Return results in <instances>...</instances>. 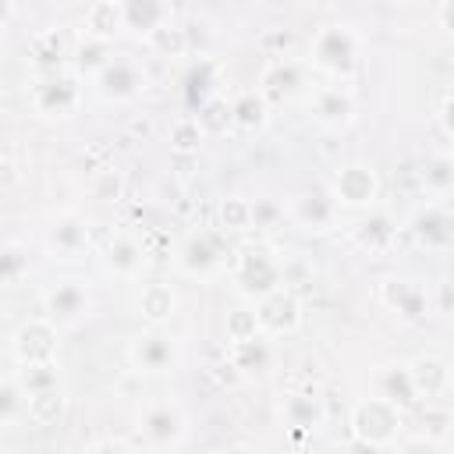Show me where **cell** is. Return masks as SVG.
Masks as SVG:
<instances>
[{
	"instance_id": "cell-35",
	"label": "cell",
	"mask_w": 454,
	"mask_h": 454,
	"mask_svg": "<svg viewBox=\"0 0 454 454\" xmlns=\"http://www.w3.org/2000/svg\"><path fill=\"white\" fill-rule=\"evenodd\" d=\"M89 195H92L96 202H117V199L124 195V174H121L114 163L96 167V170L89 174Z\"/></svg>"
},
{
	"instance_id": "cell-17",
	"label": "cell",
	"mask_w": 454,
	"mask_h": 454,
	"mask_svg": "<svg viewBox=\"0 0 454 454\" xmlns=\"http://www.w3.org/2000/svg\"><path fill=\"white\" fill-rule=\"evenodd\" d=\"M351 241L365 252V255H387L397 241V223L390 213H380L372 209L369 216H362L355 227H351Z\"/></svg>"
},
{
	"instance_id": "cell-49",
	"label": "cell",
	"mask_w": 454,
	"mask_h": 454,
	"mask_svg": "<svg viewBox=\"0 0 454 454\" xmlns=\"http://www.w3.org/2000/svg\"><path fill=\"white\" fill-rule=\"evenodd\" d=\"M128 131H131V135H142V138H145V135H149L153 128H149V121H131V128H128Z\"/></svg>"
},
{
	"instance_id": "cell-44",
	"label": "cell",
	"mask_w": 454,
	"mask_h": 454,
	"mask_svg": "<svg viewBox=\"0 0 454 454\" xmlns=\"http://www.w3.org/2000/svg\"><path fill=\"white\" fill-rule=\"evenodd\" d=\"M397 454H443V443H436L429 436H408V440H401Z\"/></svg>"
},
{
	"instance_id": "cell-30",
	"label": "cell",
	"mask_w": 454,
	"mask_h": 454,
	"mask_svg": "<svg viewBox=\"0 0 454 454\" xmlns=\"http://www.w3.org/2000/svg\"><path fill=\"white\" fill-rule=\"evenodd\" d=\"M422 188L433 195V202H447L450 188H454V160L447 153H436L426 160V170H422Z\"/></svg>"
},
{
	"instance_id": "cell-21",
	"label": "cell",
	"mask_w": 454,
	"mask_h": 454,
	"mask_svg": "<svg viewBox=\"0 0 454 454\" xmlns=\"http://www.w3.org/2000/svg\"><path fill=\"white\" fill-rule=\"evenodd\" d=\"M106 266H110L117 277H138L142 266H145V245H142L135 234L117 231V234L106 241Z\"/></svg>"
},
{
	"instance_id": "cell-40",
	"label": "cell",
	"mask_w": 454,
	"mask_h": 454,
	"mask_svg": "<svg viewBox=\"0 0 454 454\" xmlns=\"http://www.w3.org/2000/svg\"><path fill=\"white\" fill-rule=\"evenodd\" d=\"M18 415H25V390L11 376V380H0V422H14Z\"/></svg>"
},
{
	"instance_id": "cell-2",
	"label": "cell",
	"mask_w": 454,
	"mask_h": 454,
	"mask_svg": "<svg viewBox=\"0 0 454 454\" xmlns=\"http://www.w3.org/2000/svg\"><path fill=\"white\" fill-rule=\"evenodd\" d=\"M309 60L330 74V78H348L358 64V39L348 25H323L316 35H312V46H309Z\"/></svg>"
},
{
	"instance_id": "cell-42",
	"label": "cell",
	"mask_w": 454,
	"mask_h": 454,
	"mask_svg": "<svg viewBox=\"0 0 454 454\" xmlns=\"http://www.w3.org/2000/svg\"><path fill=\"white\" fill-rule=\"evenodd\" d=\"M106 60H110V43H99V39H89V35H85V43L78 46V64L96 74Z\"/></svg>"
},
{
	"instance_id": "cell-11",
	"label": "cell",
	"mask_w": 454,
	"mask_h": 454,
	"mask_svg": "<svg viewBox=\"0 0 454 454\" xmlns=\"http://www.w3.org/2000/svg\"><path fill=\"white\" fill-rule=\"evenodd\" d=\"M408 376L415 387V397L426 404H447L450 394V365L443 355H419L408 362Z\"/></svg>"
},
{
	"instance_id": "cell-33",
	"label": "cell",
	"mask_w": 454,
	"mask_h": 454,
	"mask_svg": "<svg viewBox=\"0 0 454 454\" xmlns=\"http://www.w3.org/2000/svg\"><path fill=\"white\" fill-rule=\"evenodd\" d=\"M195 124L202 128V135H227V131L234 128V121H231V103L220 99V96H209V99L199 106Z\"/></svg>"
},
{
	"instance_id": "cell-45",
	"label": "cell",
	"mask_w": 454,
	"mask_h": 454,
	"mask_svg": "<svg viewBox=\"0 0 454 454\" xmlns=\"http://www.w3.org/2000/svg\"><path fill=\"white\" fill-rule=\"evenodd\" d=\"M18 181H21V170H18V163H14L11 156H0V192H11Z\"/></svg>"
},
{
	"instance_id": "cell-5",
	"label": "cell",
	"mask_w": 454,
	"mask_h": 454,
	"mask_svg": "<svg viewBox=\"0 0 454 454\" xmlns=\"http://www.w3.org/2000/svg\"><path fill=\"white\" fill-rule=\"evenodd\" d=\"M177 340L163 330V326H149L142 330L138 337H131L128 344V362L135 365V372L142 376H163V372H174L177 369Z\"/></svg>"
},
{
	"instance_id": "cell-48",
	"label": "cell",
	"mask_w": 454,
	"mask_h": 454,
	"mask_svg": "<svg viewBox=\"0 0 454 454\" xmlns=\"http://www.w3.org/2000/svg\"><path fill=\"white\" fill-rule=\"evenodd\" d=\"M216 454H255L248 443H227V447H220Z\"/></svg>"
},
{
	"instance_id": "cell-8",
	"label": "cell",
	"mask_w": 454,
	"mask_h": 454,
	"mask_svg": "<svg viewBox=\"0 0 454 454\" xmlns=\"http://www.w3.org/2000/svg\"><path fill=\"white\" fill-rule=\"evenodd\" d=\"M82 103V85L74 74H50L46 82L35 85L32 92V106L39 117H53V121H64L78 110Z\"/></svg>"
},
{
	"instance_id": "cell-4",
	"label": "cell",
	"mask_w": 454,
	"mask_h": 454,
	"mask_svg": "<svg viewBox=\"0 0 454 454\" xmlns=\"http://www.w3.org/2000/svg\"><path fill=\"white\" fill-rule=\"evenodd\" d=\"M92 85L106 103H131L145 89V67L128 53H110V60L92 74Z\"/></svg>"
},
{
	"instance_id": "cell-22",
	"label": "cell",
	"mask_w": 454,
	"mask_h": 454,
	"mask_svg": "<svg viewBox=\"0 0 454 454\" xmlns=\"http://www.w3.org/2000/svg\"><path fill=\"white\" fill-rule=\"evenodd\" d=\"M82 25H85L89 39L110 43L117 32H124V7H121V0H96V4H89Z\"/></svg>"
},
{
	"instance_id": "cell-16",
	"label": "cell",
	"mask_w": 454,
	"mask_h": 454,
	"mask_svg": "<svg viewBox=\"0 0 454 454\" xmlns=\"http://www.w3.org/2000/svg\"><path fill=\"white\" fill-rule=\"evenodd\" d=\"M287 216L301 231H330L337 223V202L330 199V192H301L291 199Z\"/></svg>"
},
{
	"instance_id": "cell-20",
	"label": "cell",
	"mask_w": 454,
	"mask_h": 454,
	"mask_svg": "<svg viewBox=\"0 0 454 454\" xmlns=\"http://www.w3.org/2000/svg\"><path fill=\"white\" fill-rule=\"evenodd\" d=\"M138 316L149 323V326H163L177 316V291L163 280H149L142 284L138 291Z\"/></svg>"
},
{
	"instance_id": "cell-41",
	"label": "cell",
	"mask_w": 454,
	"mask_h": 454,
	"mask_svg": "<svg viewBox=\"0 0 454 454\" xmlns=\"http://www.w3.org/2000/svg\"><path fill=\"white\" fill-rule=\"evenodd\" d=\"M32 53H35V60L39 64H53V60H60V53H64V39H60V32H39L35 39H32Z\"/></svg>"
},
{
	"instance_id": "cell-29",
	"label": "cell",
	"mask_w": 454,
	"mask_h": 454,
	"mask_svg": "<svg viewBox=\"0 0 454 454\" xmlns=\"http://www.w3.org/2000/svg\"><path fill=\"white\" fill-rule=\"evenodd\" d=\"M121 7H124V28L138 32L142 39H145L156 25H163V21L170 18V7L160 4V0H124Z\"/></svg>"
},
{
	"instance_id": "cell-13",
	"label": "cell",
	"mask_w": 454,
	"mask_h": 454,
	"mask_svg": "<svg viewBox=\"0 0 454 454\" xmlns=\"http://www.w3.org/2000/svg\"><path fill=\"white\" fill-rule=\"evenodd\" d=\"M89 305H92V298H89V287L82 280H60L57 287H50L43 294V309H46V319L53 326H60V323L67 326V323L85 319Z\"/></svg>"
},
{
	"instance_id": "cell-32",
	"label": "cell",
	"mask_w": 454,
	"mask_h": 454,
	"mask_svg": "<svg viewBox=\"0 0 454 454\" xmlns=\"http://www.w3.org/2000/svg\"><path fill=\"white\" fill-rule=\"evenodd\" d=\"M28 266H32V259H28V248L25 245H18V241L0 245V287L21 284L28 277Z\"/></svg>"
},
{
	"instance_id": "cell-23",
	"label": "cell",
	"mask_w": 454,
	"mask_h": 454,
	"mask_svg": "<svg viewBox=\"0 0 454 454\" xmlns=\"http://www.w3.org/2000/svg\"><path fill=\"white\" fill-rule=\"evenodd\" d=\"M301 85V71H298V64L294 60H287V57H280V60H273V64H266V71H262V78H259V92H262V99L273 106V103H280V99H287L294 89Z\"/></svg>"
},
{
	"instance_id": "cell-1",
	"label": "cell",
	"mask_w": 454,
	"mask_h": 454,
	"mask_svg": "<svg viewBox=\"0 0 454 454\" xmlns=\"http://www.w3.org/2000/svg\"><path fill=\"white\" fill-rule=\"evenodd\" d=\"M401 429H404V411L397 404H390L376 394L355 401V408H351V436L355 440H365V443L387 450L390 443H397Z\"/></svg>"
},
{
	"instance_id": "cell-10",
	"label": "cell",
	"mask_w": 454,
	"mask_h": 454,
	"mask_svg": "<svg viewBox=\"0 0 454 454\" xmlns=\"http://www.w3.org/2000/svg\"><path fill=\"white\" fill-rule=\"evenodd\" d=\"M408 231H411V238H415L419 248H426V252H447L450 241H454V220H450L447 202H429V206H422V209L411 216Z\"/></svg>"
},
{
	"instance_id": "cell-19",
	"label": "cell",
	"mask_w": 454,
	"mask_h": 454,
	"mask_svg": "<svg viewBox=\"0 0 454 454\" xmlns=\"http://www.w3.org/2000/svg\"><path fill=\"white\" fill-rule=\"evenodd\" d=\"M383 305L394 309L401 319H422L426 309H429V298H426V287L408 280V277H387L383 280Z\"/></svg>"
},
{
	"instance_id": "cell-39",
	"label": "cell",
	"mask_w": 454,
	"mask_h": 454,
	"mask_svg": "<svg viewBox=\"0 0 454 454\" xmlns=\"http://www.w3.org/2000/svg\"><path fill=\"white\" fill-rule=\"evenodd\" d=\"M450 422H454V415H450L447 404H426V408H422V426H426L422 436H429V440H436V443H447Z\"/></svg>"
},
{
	"instance_id": "cell-9",
	"label": "cell",
	"mask_w": 454,
	"mask_h": 454,
	"mask_svg": "<svg viewBox=\"0 0 454 454\" xmlns=\"http://www.w3.org/2000/svg\"><path fill=\"white\" fill-rule=\"evenodd\" d=\"M14 358L21 365H39V362H57V348H60V337H57V326L39 316V319H28L18 326L14 333Z\"/></svg>"
},
{
	"instance_id": "cell-38",
	"label": "cell",
	"mask_w": 454,
	"mask_h": 454,
	"mask_svg": "<svg viewBox=\"0 0 454 454\" xmlns=\"http://www.w3.org/2000/svg\"><path fill=\"white\" fill-rule=\"evenodd\" d=\"M223 326H227V344L262 337V333H259V323H255V309H231Z\"/></svg>"
},
{
	"instance_id": "cell-37",
	"label": "cell",
	"mask_w": 454,
	"mask_h": 454,
	"mask_svg": "<svg viewBox=\"0 0 454 454\" xmlns=\"http://www.w3.org/2000/svg\"><path fill=\"white\" fill-rule=\"evenodd\" d=\"M220 227L223 231H252V199L227 195L220 202Z\"/></svg>"
},
{
	"instance_id": "cell-50",
	"label": "cell",
	"mask_w": 454,
	"mask_h": 454,
	"mask_svg": "<svg viewBox=\"0 0 454 454\" xmlns=\"http://www.w3.org/2000/svg\"><path fill=\"white\" fill-rule=\"evenodd\" d=\"M0 39H4V28H0Z\"/></svg>"
},
{
	"instance_id": "cell-12",
	"label": "cell",
	"mask_w": 454,
	"mask_h": 454,
	"mask_svg": "<svg viewBox=\"0 0 454 454\" xmlns=\"http://www.w3.org/2000/svg\"><path fill=\"white\" fill-rule=\"evenodd\" d=\"M188 433V415L174 401H156L142 411V436L153 447H177Z\"/></svg>"
},
{
	"instance_id": "cell-27",
	"label": "cell",
	"mask_w": 454,
	"mask_h": 454,
	"mask_svg": "<svg viewBox=\"0 0 454 454\" xmlns=\"http://www.w3.org/2000/svg\"><path fill=\"white\" fill-rule=\"evenodd\" d=\"M227 355H231V369L245 372V376H259L270 369V340L266 337H252V340H238V344H227Z\"/></svg>"
},
{
	"instance_id": "cell-43",
	"label": "cell",
	"mask_w": 454,
	"mask_h": 454,
	"mask_svg": "<svg viewBox=\"0 0 454 454\" xmlns=\"http://www.w3.org/2000/svg\"><path fill=\"white\" fill-rule=\"evenodd\" d=\"M280 216H284V209L277 202H270V199H255L252 202V227H273Z\"/></svg>"
},
{
	"instance_id": "cell-7",
	"label": "cell",
	"mask_w": 454,
	"mask_h": 454,
	"mask_svg": "<svg viewBox=\"0 0 454 454\" xmlns=\"http://www.w3.org/2000/svg\"><path fill=\"white\" fill-rule=\"evenodd\" d=\"M255 323H259V333L270 340V337H287L301 326V301L291 287H277L273 294L259 298L255 305Z\"/></svg>"
},
{
	"instance_id": "cell-26",
	"label": "cell",
	"mask_w": 454,
	"mask_h": 454,
	"mask_svg": "<svg viewBox=\"0 0 454 454\" xmlns=\"http://www.w3.org/2000/svg\"><path fill=\"white\" fill-rule=\"evenodd\" d=\"M231 121L241 131H262L266 121H270V103L262 99L259 89H245L231 99Z\"/></svg>"
},
{
	"instance_id": "cell-18",
	"label": "cell",
	"mask_w": 454,
	"mask_h": 454,
	"mask_svg": "<svg viewBox=\"0 0 454 454\" xmlns=\"http://www.w3.org/2000/svg\"><path fill=\"white\" fill-rule=\"evenodd\" d=\"M309 110L323 128H344L355 117V99L344 85H319L309 99Z\"/></svg>"
},
{
	"instance_id": "cell-25",
	"label": "cell",
	"mask_w": 454,
	"mask_h": 454,
	"mask_svg": "<svg viewBox=\"0 0 454 454\" xmlns=\"http://www.w3.org/2000/svg\"><path fill=\"white\" fill-rule=\"evenodd\" d=\"M280 415H284V426L294 433H316L323 426V404L316 394H284Z\"/></svg>"
},
{
	"instance_id": "cell-3",
	"label": "cell",
	"mask_w": 454,
	"mask_h": 454,
	"mask_svg": "<svg viewBox=\"0 0 454 454\" xmlns=\"http://www.w3.org/2000/svg\"><path fill=\"white\" fill-rule=\"evenodd\" d=\"M234 284L245 298H266L277 287H284V262L266 248V245H252L241 248L238 262H234Z\"/></svg>"
},
{
	"instance_id": "cell-6",
	"label": "cell",
	"mask_w": 454,
	"mask_h": 454,
	"mask_svg": "<svg viewBox=\"0 0 454 454\" xmlns=\"http://www.w3.org/2000/svg\"><path fill=\"white\" fill-rule=\"evenodd\" d=\"M330 199L348 209H369L376 199H380V177L369 163H344L337 174H333V184H330Z\"/></svg>"
},
{
	"instance_id": "cell-15",
	"label": "cell",
	"mask_w": 454,
	"mask_h": 454,
	"mask_svg": "<svg viewBox=\"0 0 454 454\" xmlns=\"http://www.w3.org/2000/svg\"><path fill=\"white\" fill-rule=\"evenodd\" d=\"M89 248V227L78 213H64L46 231V252L53 259H82Z\"/></svg>"
},
{
	"instance_id": "cell-46",
	"label": "cell",
	"mask_w": 454,
	"mask_h": 454,
	"mask_svg": "<svg viewBox=\"0 0 454 454\" xmlns=\"http://www.w3.org/2000/svg\"><path fill=\"white\" fill-rule=\"evenodd\" d=\"M340 454H387V450H383V447H372V443H365V440H355V436H351V440L344 443V450H340Z\"/></svg>"
},
{
	"instance_id": "cell-24",
	"label": "cell",
	"mask_w": 454,
	"mask_h": 454,
	"mask_svg": "<svg viewBox=\"0 0 454 454\" xmlns=\"http://www.w3.org/2000/svg\"><path fill=\"white\" fill-rule=\"evenodd\" d=\"M376 397L397 404L401 411L411 408V404H419L415 387H411V376H408V365H401V362L380 365V372H376Z\"/></svg>"
},
{
	"instance_id": "cell-47",
	"label": "cell",
	"mask_w": 454,
	"mask_h": 454,
	"mask_svg": "<svg viewBox=\"0 0 454 454\" xmlns=\"http://www.w3.org/2000/svg\"><path fill=\"white\" fill-rule=\"evenodd\" d=\"M92 454H131V450H128L124 443H114V440H110V443H99Z\"/></svg>"
},
{
	"instance_id": "cell-14",
	"label": "cell",
	"mask_w": 454,
	"mask_h": 454,
	"mask_svg": "<svg viewBox=\"0 0 454 454\" xmlns=\"http://www.w3.org/2000/svg\"><path fill=\"white\" fill-rule=\"evenodd\" d=\"M223 245H220V234L213 231H199V234H188L181 252H177V266L192 277H209L223 266Z\"/></svg>"
},
{
	"instance_id": "cell-36",
	"label": "cell",
	"mask_w": 454,
	"mask_h": 454,
	"mask_svg": "<svg viewBox=\"0 0 454 454\" xmlns=\"http://www.w3.org/2000/svg\"><path fill=\"white\" fill-rule=\"evenodd\" d=\"M167 138H170V149H174V153H181V156L199 153V145L206 142V135H202V128L195 124V117H177V121L170 124Z\"/></svg>"
},
{
	"instance_id": "cell-34",
	"label": "cell",
	"mask_w": 454,
	"mask_h": 454,
	"mask_svg": "<svg viewBox=\"0 0 454 454\" xmlns=\"http://www.w3.org/2000/svg\"><path fill=\"white\" fill-rule=\"evenodd\" d=\"M14 380H18V387H21L25 397H28V394H39V390H57V387H60V369H57V362L21 365Z\"/></svg>"
},
{
	"instance_id": "cell-28",
	"label": "cell",
	"mask_w": 454,
	"mask_h": 454,
	"mask_svg": "<svg viewBox=\"0 0 454 454\" xmlns=\"http://www.w3.org/2000/svg\"><path fill=\"white\" fill-rule=\"evenodd\" d=\"M145 46L156 53V57H167V60H177L192 50V39H188V28L177 25L174 18H167L163 25H156L149 35H145Z\"/></svg>"
},
{
	"instance_id": "cell-31",
	"label": "cell",
	"mask_w": 454,
	"mask_h": 454,
	"mask_svg": "<svg viewBox=\"0 0 454 454\" xmlns=\"http://www.w3.org/2000/svg\"><path fill=\"white\" fill-rule=\"evenodd\" d=\"M64 408H67V401H64L60 387L57 390H39V394H28L25 397V415L35 426H57L64 419Z\"/></svg>"
}]
</instances>
